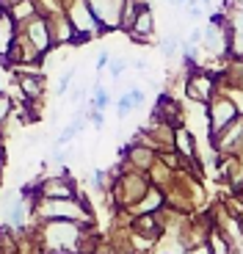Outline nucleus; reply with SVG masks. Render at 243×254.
<instances>
[{"label":"nucleus","mask_w":243,"mask_h":254,"mask_svg":"<svg viewBox=\"0 0 243 254\" xmlns=\"http://www.w3.org/2000/svg\"><path fill=\"white\" fill-rule=\"evenodd\" d=\"M17 83H19V89H22V94H25L28 102L42 100V94H45V72L19 69L17 72Z\"/></svg>","instance_id":"nucleus-8"},{"label":"nucleus","mask_w":243,"mask_h":254,"mask_svg":"<svg viewBox=\"0 0 243 254\" xmlns=\"http://www.w3.org/2000/svg\"><path fill=\"white\" fill-rule=\"evenodd\" d=\"M17 3H22V0H3V8H6V11H8V8H14V6H17Z\"/></svg>","instance_id":"nucleus-29"},{"label":"nucleus","mask_w":243,"mask_h":254,"mask_svg":"<svg viewBox=\"0 0 243 254\" xmlns=\"http://www.w3.org/2000/svg\"><path fill=\"white\" fill-rule=\"evenodd\" d=\"M188 14H191V19H199V17H202V8H199V6H188Z\"/></svg>","instance_id":"nucleus-28"},{"label":"nucleus","mask_w":243,"mask_h":254,"mask_svg":"<svg viewBox=\"0 0 243 254\" xmlns=\"http://www.w3.org/2000/svg\"><path fill=\"white\" fill-rule=\"evenodd\" d=\"M39 218H47V221H75L83 224L89 218V213L83 210L80 202H72V199H42V202L33 204Z\"/></svg>","instance_id":"nucleus-2"},{"label":"nucleus","mask_w":243,"mask_h":254,"mask_svg":"<svg viewBox=\"0 0 243 254\" xmlns=\"http://www.w3.org/2000/svg\"><path fill=\"white\" fill-rule=\"evenodd\" d=\"M216 227H221V235H224L230 243H241V241H243V227H241V221H238V218H232L230 213H224V221L216 224Z\"/></svg>","instance_id":"nucleus-16"},{"label":"nucleus","mask_w":243,"mask_h":254,"mask_svg":"<svg viewBox=\"0 0 243 254\" xmlns=\"http://www.w3.org/2000/svg\"><path fill=\"white\" fill-rule=\"evenodd\" d=\"M111 185H114V196L119 204H138L149 193V183L144 174H124Z\"/></svg>","instance_id":"nucleus-6"},{"label":"nucleus","mask_w":243,"mask_h":254,"mask_svg":"<svg viewBox=\"0 0 243 254\" xmlns=\"http://www.w3.org/2000/svg\"><path fill=\"white\" fill-rule=\"evenodd\" d=\"M163 190H158V188H149V193L144 199H141L138 204H135V216H149V213H155V210H160L163 207Z\"/></svg>","instance_id":"nucleus-13"},{"label":"nucleus","mask_w":243,"mask_h":254,"mask_svg":"<svg viewBox=\"0 0 243 254\" xmlns=\"http://www.w3.org/2000/svg\"><path fill=\"white\" fill-rule=\"evenodd\" d=\"M180 3H188V0H180Z\"/></svg>","instance_id":"nucleus-30"},{"label":"nucleus","mask_w":243,"mask_h":254,"mask_svg":"<svg viewBox=\"0 0 243 254\" xmlns=\"http://www.w3.org/2000/svg\"><path fill=\"white\" fill-rule=\"evenodd\" d=\"M152 33H155V14H152V8H149V3H144L138 19H135V28L130 31V39L138 42V45H147L149 39H152Z\"/></svg>","instance_id":"nucleus-10"},{"label":"nucleus","mask_w":243,"mask_h":254,"mask_svg":"<svg viewBox=\"0 0 243 254\" xmlns=\"http://www.w3.org/2000/svg\"><path fill=\"white\" fill-rule=\"evenodd\" d=\"M174 149H177L180 158H185L188 163L196 160V135H193L185 125L174 130Z\"/></svg>","instance_id":"nucleus-11"},{"label":"nucleus","mask_w":243,"mask_h":254,"mask_svg":"<svg viewBox=\"0 0 243 254\" xmlns=\"http://www.w3.org/2000/svg\"><path fill=\"white\" fill-rule=\"evenodd\" d=\"M207 246H210L213 254H230V252H232V243L227 241L224 235H221V229H213V232H210V241H207Z\"/></svg>","instance_id":"nucleus-18"},{"label":"nucleus","mask_w":243,"mask_h":254,"mask_svg":"<svg viewBox=\"0 0 243 254\" xmlns=\"http://www.w3.org/2000/svg\"><path fill=\"white\" fill-rule=\"evenodd\" d=\"M64 14L66 19H69V25L75 28V31H80L83 36H91V33L97 31H105V25L97 19L94 8H91L89 0H69L64 6Z\"/></svg>","instance_id":"nucleus-4"},{"label":"nucleus","mask_w":243,"mask_h":254,"mask_svg":"<svg viewBox=\"0 0 243 254\" xmlns=\"http://www.w3.org/2000/svg\"><path fill=\"white\" fill-rule=\"evenodd\" d=\"M89 119L94 122V127H103V122H105L103 119V111H91V108H89Z\"/></svg>","instance_id":"nucleus-26"},{"label":"nucleus","mask_w":243,"mask_h":254,"mask_svg":"<svg viewBox=\"0 0 243 254\" xmlns=\"http://www.w3.org/2000/svg\"><path fill=\"white\" fill-rule=\"evenodd\" d=\"M111 61H114V58L108 56V50H103L100 56H97V69H105V66H108Z\"/></svg>","instance_id":"nucleus-25"},{"label":"nucleus","mask_w":243,"mask_h":254,"mask_svg":"<svg viewBox=\"0 0 243 254\" xmlns=\"http://www.w3.org/2000/svg\"><path fill=\"white\" fill-rule=\"evenodd\" d=\"M83 97H86V89H75V91H72V102H83Z\"/></svg>","instance_id":"nucleus-27"},{"label":"nucleus","mask_w":243,"mask_h":254,"mask_svg":"<svg viewBox=\"0 0 243 254\" xmlns=\"http://www.w3.org/2000/svg\"><path fill=\"white\" fill-rule=\"evenodd\" d=\"M158 218H155V213H149V216H138L133 221V229L135 235H147L149 241H155V238L160 235V224H155Z\"/></svg>","instance_id":"nucleus-14"},{"label":"nucleus","mask_w":243,"mask_h":254,"mask_svg":"<svg viewBox=\"0 0 243 254\" xmlns=\"http://www.w3.org/2000/svg\"><path fill=\"white\" fill-rule=\"evenodd\" d=\"M127 94H130V100H133V105H135V108H138L141 102L147 100V94H144V91H141L138 86H133V89H127Z\"/></svg>","instance_id":"nucleus-23"},{"label":"nucleus","mask_w":243,"mask_h":254,"mask_svg":"<svg viewBox=\"0 0 243 254\" xmlns=\"http://www.w3.org/2000/svg\"><path fill=\"white\" fill-rule=\"evenodd\" d=\"M8 14L14 17V22H31L33 17H39V3H33V0H22V3H17L14 8H8Z\"/></svg>","instance_id":"nucleus-15"},{"label":"nucleus","mask_w":243,"mask_h":254,"mask_svg":"<svg viewBox=\"0 0 243 254\" xmlns=\"http://www.w3.org/2000/svg\"><path fill=\"white\" fill-rule=\"evenodd\" d=\"M42 199H75V183L61 174L42 180Z\"/></svg>","instance_id":"nucleus-9"},{"label":"nucleus","mask_w":243,"mask_h":254,"mask_svg":"<svg viewBox=\"0 0 243 254\" xmlns=\"http://www.w3.org/2000/svg\"><path fill=\"white\" fill-rule=\"evenodd\" d=\"M17 36H19V25L14 22L11 14L3 8V11H0V42H3V47H0V50H3V56H6V53L14 47Z\"/></svg>","instance_id":"nucleus-12"},{"label":"nucleus","mask_w":243,"mask_h":254,"mask_svg":"<svg viewBox=\"0 0 243 254\" xmlns=\"http://www.w3.org/2000/svg\"><path fill=\"white\" fill-rule=\"evenodd\" d=\"M133 108H135V105H133V100H130V94H127V91H124V94H122L119 100H116V111H119V116H122V119H124V116H127V114H130V111H133Z\"/></svg>","instance_id":"nucleus-22"},{"label":"nucleus","mask_w":243,"mask_h":254,"mask_svg":"<svg viewBox=\"0 0 243 254\" xmlns=\"http://www.w3.org/2000/svg\"><path fill=\"white\" fill-rule=\"evenodd\" d=\"M72 77H75V66H66V69L61 72V80H58V89H56L58 97H64V94H66V89H69Z\"/></svg>","instance_id":"nucleus-20"},{"label":"nucleus","mask_w":243,"mask_h":254,"mask_svg":"<svg viewBox=\"0 0 243 254\" xmlns=\"http://www.w3.org/2000/svg\"><path fill=\"white\" fill-rule=\"evenodd\" d=\"M158 47H160V56H163V58H174V56H177L180 42H177V36H163Z\"/></svg>","instance_id":"nucleus-19"},{"label":"nucleus","mask_w":243,"mask_h":254,"mask_svg":"<svg viewBox=\"0 0 243 254\" xmlns=\"http://www.w3.org/2000/svg\"><path fill=\"white\" fill-rule=\"evenodd\" d=\"M241 108H238L235 102L224 94V91H218L210 102H207V122H210V138H216L218 133H224L227 127H232L238 119H241Z\"/></svg>","instance_id":"nucleus-3"},{"label":"nucleus","mask_w":243,"mask_h":254,"mask_svg":"<svg viewBox=\"0 0 243 254\" xmlns=\"http://www.w3.org/2000/svg\"><path fill=\"white\" fill-rule=\"evenodd\" d=\"M25 36H28V42H31V45L42 53V56H45L47 50H53V47H56L50 19L42 17V14H39V17H33L31 22H25Z\"/></svg>","instance_id":"nucleus-7"},{"label":"nucleus","mask_w":243,"mask_h":254,"mask_svg":"<svg viewBox=\"0 0 243 254\" xmlns=\"http://www.w3.org/2000/svg\"><path fill=\"white\" fill-rule=\"evenodd\" d=\"M45 254H80L83 252V232L75 221H47L42 229Z\"/></svg>","instance_id":"nucleus-1"},{"label":"nucleus","mask_w":243,"mask_h":254,"mask_svg":"<svg viewBox=\"0 0 243 254\" xmlns=\"http://www.w3.org/2000/svg\"><path fill=\"white\" fill-rule=\"evenodd\" d=\"M111 105V94L105 91V86L100 80H97V86H94V91H91V102H89V108L91 111H105Z\"/></svg>","instance_id":"nucleus-17"},{"label":"nucleus","mask_w":243,"mask_h":254,"mask_svg":"<svg viewBox=\"0 0 243 254\" xmlns=\"http://www.w3.org/2000/svg\"><path fill=\"white\" fill-rule=\"evenodd\" d=\"M182 254H213V252H210V246L202 243V246H185V249H182Z\"/></svg>","instance_id":"nucleus-24"},{"label":"nucleus","mask_w":243,"mask_h":254,"mask_svg":"<svg viewBox=\"0 0 243 254\" xmlns=\"http://www.w3.org/2000/svg\"><path fill=\"white\" fill-rule=\"evenodd\" d=\"M185 94H188V100H193L196 105H207V102L218 94L216 75H213V72H207V69L191 72V75H188V80H185Z\"/></svg>","instance_id":"nucleus-5"},{"label":"nucleus","mask_w":243,"mask_h":254,"mask_svg":"<svg viewBox=\"0 0 243 254\" xmlns=\"http://www.w3.org/2000/svg\"><path fill=\"white\" fill-rule=\"evenodd\" d=\"M124 66H127V58H114V61L108 64V75L114 77V80H119V77L124 75Z\"/></svg>","instance_id":"nucleus-21"}]
</instances>
